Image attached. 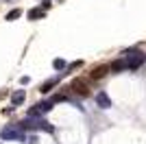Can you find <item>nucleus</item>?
I'll use <instances>...</instances> for the list:
<instances>
[{
    "label": "nucleus",
    "instance_id": "5",
    "mask_svg": "<svg viewBox=\"0 0 146 144\" xmlns=\"http://www.w3.org/2000/svg\"><path fill=\"white\" fill-rule=\"evenodd\" d=\"M24 98H26L24 90H18V92H13V94H11V103H13V105H22Z\"/></svg>",
    "mask_w": 146,
    "mask_h": 144
},
{
    "label": "nucleus",
    "instance_id": "12",
    "mask_svg": "<svg viewBox=\"0 0 146 144\" xmlns=\"http://www.w3.org/2000/svg\"><path fill=\"white\" fill-rule=\"evenodd\" d=\"M52 66H55L57 70H63V68H66V61H63V59H55V61H52Z\"/></svg>",
    "mask_w": 146,
    "mask_h": 144
},
{
    "label": "nucleus",
    "instance_id": "6",
    "mask_svg": "<svg viewBox=\"0 0 146 144\" xmlns=\"http://www.w3.org/2000/svg\"><path fill=\"white\" fill-rule=\"evenodd\" d=\"M72 87H74V92L79 90V94H87V83L83 81V79H76L72 83Z\"/></svg>",
    "mask_w": 146,
    "mask_h": 144
},
{
    "label": "nucleus",
    "instance_id": "9",
    "mask_svg": "<svg viewBox=\"0 0 146 144\" xmlns=\"http://www.w3.org/2000/svg\"><path fill=\"white\" fill-rule=\"evenodd\" d=\"M107 70H111L109 66H103V68H98L96 72H92V79H100V77H105L107 74Z\"/></svg>",
    "mask_w": 146,
    "mask_h": 144
},
{
    "label": "nucleus",
    "instance_id": "10",
    "mask_svg": "<svg viewBox=\"0 0 146 144\" xmlns=\"http://www.w3.org/2000/svg\"><path fill=\"white\" fill-rule=\"evenodd\" d=\"M20 15H22V11H20V9H13V11L7 13V22H13V20H18Z\"/></svg>",
    "mask_w": 146,
    "mask_h": 144
},
{
    "label": "nucleus",
    "instance_id": "2",
    "mask_svg": "<svg viewBox=\"0 0 146 144\" xmlns=\"http://www.w3.org/2000/svg\"><path fill=\"white\" fill-rule=\"evenodd\" d=\"M0 138L2 140H13V142H22L24 140V129L22 127H7V129H2L0 131Z\"/></svg>",
    "mask_w": 146,
    "mask_h": 144
},
{
    "label": "nucleus",
    "instance_id": "8",
    "mask_svg": "<svg viewBox=\"0 0 146 144\" xmlns=\"http://www.w3.org/2000/svg\"><path fill=\"white\" fill-rule=\"evenodd\" d=\"M111 72H120V70H129V66H127V61L124 59H118V61H113V63H111Z\"/></svg>",
    "mask_w": 146,
    "mask_h": 144
},
{
    "label": "nucleus",
    "instance_id": "11",
    "mask_svg": "<svg viewBox=\"0 0 146 144\" xmlns=\"http://www.w3.org/2000/svg\"><path fill=\"white\" fill-rule=\"evenodd\" d=\"M57 83V79H50V81H46V83L42 85V92H50V87Z\"/></svg>",
    "mask_w": 146,
    "mask_h": 144
},
{
    "label": "nucleus",
    "instance_id": "1",
    "mask_svg": "<svg viewBox=\"0 0 146 144\" xmlns=\"http://www.w3.org/2000/svg\"><path fill=\"white\" fill-rule=\"evenodd\" d=\"M122 59L127 61L129 70H137V68L144 63V55H142L137 48H131V50H124V53H122Z\"/></svg>",
    "mask_w": 146,
    "mask_h": 144
},
{
    "label": "nucleus",
    "instance_id": "7",
    "mask_svg": "<svg viewBox=\"0 0 146 144\" xmlns=\"http://www.w3.org/2000/svg\"><path fill=\"white\" fill-rule=\"evenodd\" d=\"M44 15H46V11H44L42 7H35V9L29 11V20H39V18H44Z\"/></svg>",
    "mask_w": 146,
    "mask_h": 144
},
{
    "label": "nucleus",
    "instance_id": "3",
    "mask_svg": "<svg viewBox=\"0 0 146 144\" xmlns=\"http://www.w3.org/2000/svg\"><path fill=\"white\" fill-rule=\"evenodd\" d=\"M50 109H52V103H37L33 109H29V116H33V118H37V116H44L48 114Z\"/></svg>",
    "mask_w": 146,
    "mask_h": 144
},
{
    "label": "nucleus",
    "instance_id": "4",
    "mask_svg": "<svg viewBox=\"0 0 146 144\" xmlns=\"http://www.w3.org/2000/svg\"><path fill=\"white\" fill-rule=\"evenodd\" d=\"M96 105L100 109H109L111 107V98L105 94V92H98V94H96Z\"/></svg>",
    "mask_w": 146,
    "mask_h": 144
}]
</instances>
